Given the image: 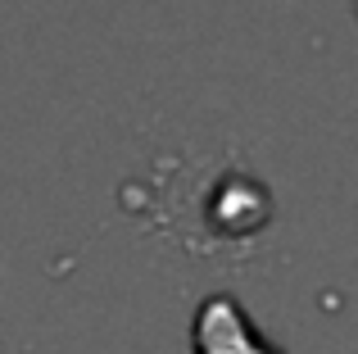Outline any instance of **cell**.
I'll return each mask as SVG.
<instances>
[{
  "instance_id": "6da1fadb",
  "label": "cell",
  "mask_w": 358,
  "mask_h": 354,
  "mask_svg": "<svg viewBox=\"0 0 358 354\" xmlns=\"http://www.w3.org/2000/svg\"><path fill=\"white\" fill-rule=\"evenodd\" d=\"M195 341H200V354H272L254 341L250 323L241 318V309L231 300L204 304L200 323H195Z\"/></svg>"
}]
</instances>
